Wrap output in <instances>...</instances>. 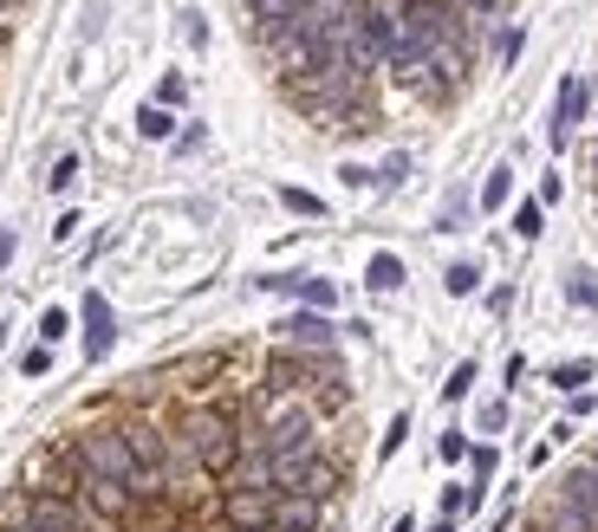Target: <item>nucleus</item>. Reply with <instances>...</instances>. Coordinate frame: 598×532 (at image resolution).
I'll use <instances>...</instances> for the list:
<instances>
[{
  "instance_id": "3",
  "label": "nucleus",
  "mask_w": 598,
  "mask_h": 532,
  "mask_svg": "<svg viewBox=\"0 0 598 532\" xmlns=\"http://www.w3.org/2000/svg\"><path fill=\"white\" fill-rule=\"evenodd\" d=\"M118 429H124V448H131L137 474H144V480H163V467H169V435H163L156 422H144V415H131V422H118Z\"/></svg>"
},
{
  "instance_id": "14",
  "label": "nucleus",
  "mask_w": 598,
  "mask_h": 532,
  "mask_svg": "<svg viewBox=\"0 0 598 532\" xmlns=\"http://www.w3.org/2000/svg\"><path fill=\"white\" fill-rule=\"evenodd\" d=\"M495 467H501L495 442H468V474H475V487H488V480H495Z\"/></svg>"
},
{
  "instance_id": "2",
  "label": "nucleus",
  "mask_w": 598,
  "mask_h": 532,
  "mask_svg": "<svg viewBox=\"0 0 598 532\" xmlns=\"http://www.w3.org/2000/svg\"><path fill=\"white\" fill-rule=\"evenodd\" d=\"M73 448V462L85 480H118V487H131L137 494V462H131V448H124V429H91V435H78V442H66Z\"/></svg>"
},
{
  "instance_id": "33",
  "label": "nucleus",
  "mask_w": 598,
  "mask_h": 532,
  "mask_svg": "<svg viewBox=\"0 0 598 532\" xmlns=\"http://www.w3.org/2000/svg\"><path fill=\"white\" fill-rule=\"evenodd\" d=\"M390 532H417V520H410V513H403V520H390Z\"/></svg>"
},
{
  "instance_id": "26",
  "label": "nucleus",
  "mask_w": 598,
  "mask_h": 532,
  "mask_svg": "<svg viewBox=\"0 0 598 532\" xmlns=\"http://www.w3.org/2000/svg\"><path fill=\"white\" fill-rule=\"evenodd\" d=\"M514 234H521V241L540 234V201H521V208H514Z\"/></svg>"
},
{
  "instance_id": "15",
  "label": "nucleus",
  "mask_w": 598,
  "mask_h": 532,
  "mask_svg": "<svg viewBox=\"0 0 598 532\" xmlns=\"http://www.w3.org/2000/svg\"><path fill=\"white\" fill-rule=\"evenodd\" d=\"M443 286H449V292H455V299H468V292L481 286V266H475V261H455V266H449V273H443Z\"/></svg>"
},
{
  "instance_id": "16",
  "label": "nucleus",
  "mask_w": 598,
  "mask_h": 532,
  "mask_svg": "<svg viewBox=\"0 0 598 532\" xmlns=\"http://www.w3.org/2000/svg\"><path fill=\"white\" fill-rule=\"evenodd\" d=\"M137 131H144L150 143H163V136L176 131V118H169V111H163V104H144V111H137Z\"/></svg>"
},
{
  "instance_id": "37",
  "label": "nucleus",
  "mask_w": 598,
  "mask_h": 532,
  "mask_svg": "<svg viewBox=\"0 0 598 532\" xmlns=\"http://www.w3.org/2000/svg\"><path fill=\"white\" fill-rule=\"evenodd\" d=\"M0 7H7V0H0Z\"/></svg>"
},
{
  "instance_id": "30",
  "label": "nucleus",
  "mask_w": 598,
  "mask_h": 532,
  "mask_svg": "<svg viewBox=\"0 0 598 532\" xmlns=\"http://www.w3.org/2000/svg\"><path fill=\"white\" fill-rule=\"evenodd\" d=\"M156 104H163V111L182 104V78H163V85H156Z\"/></svg>"
},
{
  "instance_id": "25",
  "label": "nucleus",
  "mask_w": 598,
  "mask_h": 532,
  "mask_svg": "<svg viewBox=\"0 0 598 532\" xmlns=\"http://www.w3.org/2000/svg\"><path fill=\"white\" fill-rule=\"evenodd\" d=\"M20 370H26V377H46V370H53V344H33V351L20 357Z\"/></svg>"
},
{
  "instance_id": "27",
  "label": "nucleus",
  "mask_w": 598,
  "mask_h": 532,
  "mask_svg": "<svg viewBox=\"0 0 598 532\" xmlns=\"http://www.w3.org/2000/svg\"><path fill=\"white\" fill-rule=\"evenodd\" d=\"M495 59H501V66H514V59H521V26H508V33L495 40Z\"/></svg>"
},
{
  "instance_id": "13",
  "label": "nucleus",
  "mask_w": 598,
  "mask_h": 532,
  "mask_svg": "<svg viewBox=\"0 0 598 532\" xmlns=\"http://www.w3.org/2000/svg\"><path fill=\"white\" fill-rule=\"evenodd\" d=\"M546 384H553V390H566V397H579V390L593 384V364H553V370H546Z\"/></svg>"
},
{
  "instance_id": "17",
  "label": "nucleus",
  "mask_w": 598,
  "mask_h": 532,
  "mask_svg": "<svg viewBox=\"0 0 598 532\" xmlns=\"http://www.w3.org/2000/svg\"><path fill=\"white\" fill-rule=\"evenodd\" d=\"M566 299L586 306V312H598V279L593 273H566Z\"/></svg>"
},
{
  "instance_id": "5",
  "label": "nucleus",
  "mask_w": 598,
  "mask_h": 532,
  "mask_svg": "<svg viewBox=\"0 0 598 532\" xmlns=\"http://www.w3.org/2000/svg\"><path fill=\"white\" fill-rule=\"evenodd\" d=\"M280 344H294V351H332L339 325H332V312H306L299 306L294 319H280Z\"/></svg>"
},
{
  "instance_id": "10",
  "label": "nucleus",
  "mask_w": 598,
  "mask_h": 532,
  "mask_svg": "<svg viewBox=\"0 0 598 532\" xmlns=\"http://www.w3.org/2000/svg\"><path fill=\"white\" fill-rule=\"evenodd\" d=\"M579 118H586V78H566L560 85V111H553V149H566V136H573Z\"/></svg>"
},
{
  "instance_id": "34",
  "label": "nucleus",
  "mask_w": 598,
  "mask_h": 532,
  "mask_svg": "<svg viewBox=\"0 0 598 532\" xmlns=\"http://www.w3.org/2000/svg\"><path fill=\"white\" fill-rule=\"evenodd\" d=\"M430 532H455V520H436V527H430Z\"/></svg>"
},
{
  "instance_id": "29",
  "label": "nucleus",
  "mask_w": 598,
  "mask_h": 532,
  "mask_svg": "<svg viewBox=\"0 0 598 532\" xmlns=\"http://www.w3.org/2000/svg\"><path fill=\"white\" fill-rule=\"evenodd\" d=\"M46 182H53V189H73V182H78V156H59V163H53V176H46Z\"/></svg>"
},
{
  "instance_id": "12",
  "label": "nucleus",
  "mask_w": 598,
  "mask_h": 532,
  "mask_svg": "<svg viewBox=\"0 0 598 532\" xmlns=\"http://www.w3.org/2000/svg\"><path fill=\"white\" fill-rule=\"evenodd\" d=\"M365 286H372V292H397V286H403V261H397V254H377V261L365 266Z\"/></svg>"
},
{
  "instance_id": "9",
  "label": "nucleus",
  "mask_w": 598,
  "mask_h": 532,
  "mask_svg": "<svg viewBox=\"0 0 598 532\" xmlns=\"http://www.w3.org/2000/svg\"><path fill=\"white\" fill-rule=\"evenodd\" d=\"M325 507L306 500V494H274V532H319Z\"/></svg>"
},
{
  "instance_id": "8",
  "label": "nucleus",
  "mask_w": 598,
  "mask_h": 532,
  "mask_svg": "<svg viewBox=\"0 0 598 532\" xmlns=\"http://www.w3.org/2000/svg\"><path fill=\"white\" fill-rule=\"evenodd\" d=\"M111 344H118V319H111L104 292H91V299H85V357L98 364V357H104Z\"/></svg>"
},
{
  "instance_id": "18",
  "label": "nucleus",
  "mask_w": 598,
  "mask_h": 532,
  "mask_svg": "<svg viewBox=\"0 0 598 532\" xmlns=\"http://www.w3.org/2000/svg\"><path fill=\"white\" fill-rule=\"evenodd\" d=\"M475 377H481L475 364H455V370H449V384H443V402H462L468 390H475Z\"/></svg>"
},
{
  "instance_id": "19",
  "label": "nucleus",
  "mask_w": 598,
  "mask_h": 532,
  "mask_svg": "<svg viewBox=\"0 0 598 532\" xmlns=\"http://www.w3.org/2000/svg\"><path fill=\"white\" fill-rule=\"evenodd\" d=\"M508 189H514V169H495V176L481 182V208H501V201H508Z\"/></svg>"
},
{
  "instance_id": "35",
  "label": "nucleus",
  "mask_w": 598,
  "mask_h": 532,
  "mask_svg": "<svg viewBox=\"0 0 598 532\" xmlns=\"http://www.w3.org/2000/svg\"><path fill=\"white\" fill-rule=\"evenodd\" d=\"M0 532H26V527H0Z\"/></svg>"
},
{
  "instance_id": "28",
  "label": "nucleus",
  "mask_w": 598,
  "mask_h": 532,
  "mask_svg": "<svg viewBox=\"0 0 598 532\" xmlns=\"http://www.w3.org/2000/svg\"><path fill=\"white\" fill-rule=\"evenodd\" d=\"M508 429V402H481V435H501Z\"/></svg>"
},
{
  "instance_id": "4",
  "label": "nucleus",
  "mask_w": 598,
  "mask_h": 532,
  "mask_svg": "<svg viewBox=\"0 0 598 532\" xmlns=\"http://www.w3.org/2000/svg\"><path fill=\"white\" fill-rule=\"evenodd\" d=\"M20 527L26 532H78V500H66V494H26Z\"/></svg>"
},
{
  "instance_id": "6",
  "label": "nucleus",
  "mask_w": 598,
  "mask_h": 532,
  "mask_svg": "<svg viewBox=\"0 0 598 532\" xmlns=\"http://www.w3.org/2000/svg\"><path fill=\"white\" fill-rule=\"evenodd\" d=\"M228 532H274V494H222Z\"/></svg>"
},
{
  "instance_id": "7",
  "label": "nucleus",
  "mask_w": 598,
  "mask_h": 532,
  "mask_svg": "<svg viewBox=\"0 0 598 532\" xmlns=\"http://www.w3.org/2000/svg\"><path fill=\"white\" fill-rule=\"evenodd\" d=\"M560 500L573 507V513H586L598 532V467L593 462H579V467H566V480H560Z\"/></svg>"
},
{
  "instance_id": "31",
  "label": "nucleus",
  "mask_w": 598,
  "mask_h": 532,
  "mask_svg": "<svg viewBox=\"0 0 598 532\" xmlns=\"http://www.w3.org/2000/svg\"><path fill=\"white\" fill-rule=\"evenodd\" d=\"M462 7H468V13H501L508 0H462Z\"/></svg>"
},
{
  "instance_id": "1",
  "label": "nucleus",
  "mask_w": 598,
  "mask_h": 532,
  "mask_svg": "<svg viewBox=\"0 0 598 532\" xmlns=\"http://www.w3.org/2000/svg\"><path fill=\"white\" fill-rule=\"evenodd\" d=\"M176 442L196 455L202 474H215V480H228V467L241 462V429H234L228 409H189L182 429H176Z\"/></svg>"
},
{
  "instance_id": "24",
  "label": "nucleus",
  "mask_w": 598,
  "mask_h": 532,
  "mask_svg": "<svg viewBox=\"0 0 598 532\" xmlns=\"http://www.w3.org/2000/svg\"><path fill=\"white\" fill-rule=\"evenodd\" d=\"M436 507H443L436 520H462V513H468V487H443V500H436Z\"/></svg>"
},
{
  "instance_id": "22",
  "label": "nucleus",
  "mask_w": 598,
  "mask_h": 532,
  "mask_svg": "<svg viewBox=\"0 0 598 532\" xmlns=\"http://www.w3.org/2000/svg\"><path fill=\"white\" fill-rule=\"evenodd\" d=\"M280 208H294V214H312V221L325 214V201H319V196H306V189H280Z\"/></svg>"
},
{
  "instance_id": "20",
  "label": "nucleus",
  "mask_w": 598,
  "mask_h": 532,
  "mask_svg": "<svg viewBox=\"0 0 598 532\" xmlns=\"http://www.w3.org/2000/svg\"><path fill=\"white\" fill-rule=\"evenodd\" d=\"M403 435H410V415H390V429H384V435H377V455H384V462H390V455H397V448H403Z\"/></svg>"
},
{
  "instance_id": "23",
  "label": "nucleus",
  "mask_w": 598,
  "mask_h": 532,
  "mask_svg": "<svg viewBox=\"0 0 598 532\" xmlns=\"http://www.w3.org/2000/svg\"><path fill=\"white\" fill-rule=\"evenodd\" d=\"M66 332H73V319H66L59 306H53V312H40V344H59Z\"/></svg>"
},
{
  "instance_id": "21",
  "label": "nucleus",
  "mask_w": 598,
  "mask_h": 532,
  "mask_svg": "<svg viewBox=\"0 0 598 532\" xmlns=\"http://www.w3.org/2000/svg\"><path fill=\"white\" fill-rule=\"evenodd\" d=\"M436 455H443L449 467L468 462V435H462V429H443V435H436Z\"/></svg>"
},
{
  "instance_id": "36",
  "label": "nucleus",
  "mask_w": 598,
  "mask_h": 532,
  "mask_svg": "<svg viewBox=\"0 0 598 532\" xmlns=\"http://www.w3.org/2000/svg\"><path fill=\"white\" fill-rule=\"evenodd\" d=\"M593 467H598V448H593Z\"/></svg>"
},
{
  "instance_id": "32",
  "label": "nucleus",
  "mask_w": 598,
  "mask_h": 532,
  "mask_svg": "<svg viewBox=\"0 0 598 532\" xmlns=\"http://www.w3.org/2000/svg\"><path fill=\"white\" fill-rule=\"evenodd\" d=\"M13 261V234H0V266Z\"/></svg>"
},
{
  "instance_id": "11",
  "label": "nucleus",
  "mask_w": 598,
  "mask_h": 532,
  "mask_svg": "<svg viewBox=\"0 0 598 532\" xmlns=\"http://www.w3.org/2000/svg\"><path fill=\"white\" fill-rule=\"evenodd\" d=\"M247 7H254V26H261V40H267V33L294 26V20L306 13V7H312V0H247Z\"/></svg>"
}]
</instances>
